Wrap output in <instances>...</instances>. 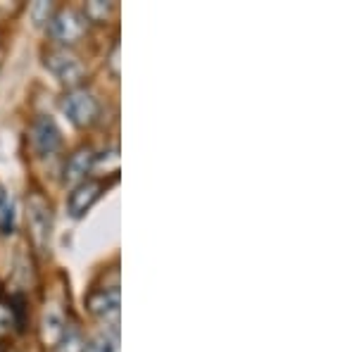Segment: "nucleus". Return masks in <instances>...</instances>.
I'll return each mask as SVG.
<instances>
[{
    "instance_id": "obj_14",
    "label": "nucleus",
    "mask_w": 357,
    "mask_h": 352,
    "mask_svg": "<svg viewBox=\"0 0 357 352\" xmlns=\"http://www.w3.org/2000/svg\"><path fill=\"white\" fill-rule=\"evenodd\" d=\"M86 343L82 340V336H79L77 331H65V336H62V340L57 343V352H84Z\"/></svg>"
},
{
    "instance_id": "obj_5",
    "label": "nucleus",
    "mask_w": 357,
    "mask_h": 352,
    "mask_svg": "<svg viewBox=\"0 0 357 352\" xmlns=\"http://www.w3.org/2000/svg\"><path fill=\"white\" fill-rule=\"evenodd\" d=\"M86 26H89V20L82 13H77V10H60L50 20V36L60 45H72L86 33Z\"/></svg>"
},
{
    "instance_id": "obj_11",
    "label": "nucleus",
    "mask_w": 357,
    "mask_h": 352,
    "mask_svg": "<svg viewBox=\"0 0 357 352\" xmlns=\"http://www.w3.org/2000/svg\"><path fill=\"white\" fill-rule=\"evenodd\" d=\"M84 352H119V336L117 331H100L98 336L91 340L89 345L84 348Z\"/></svg>"
},
{
    "instance_id": "obj_7",
    "label": "nucleus",
    "mask_w": 357,
    "mask_h": 352,
    "mask_svg": "<svg viewBox=\"0 0 357 352\" xmlns=\"http://www.w3.org/2000/svg\"><path fill=\"white\" fill-rule=\"evenodd\" d=\"M86 307H89L91 314H96L98 319L112 321V326H117L119 319V288H96L93 293L86 300Z\"/></svg>"
},
{
    "instance_id": "obj_8",
    "label": "nucleus",
    "mask_w": 357,
    "mask_h": 352,
    "mask_svg": "<svg viewBox=\"0 0 357 352\" xmlns=\"http://www.w3.org/2000/svg\"><path fill=\"white\" fill-rule=\"evenodd\" d=\"M67 331V319L65 312L60 309V305L50 303L43 309V319H41V340L48 348H57V343L62 340Z\"/></svg>"
},
{
    "instance_id": "obj_16",
    "label": "nucleus",
    "mask_w": 357,
    "mask_h": 352,
    "mask_svg": "<svg viewBox=\"0 0 357 352\" xmlns=\"http://www.w3.org/2000/svg\"><path fill=\"white\" fill-rule=\"evenodd\" d=\"M117 55H119V45H114V48H112V57H110V67H112L114 77L119 74V60H117Z\"/></svg>"
},
{
    "instance_id": "obj_1",
    "label": "nucleus",
    "mask_w": 357,
    "mask_h": 352,
    "mask_svg": "<svg viewBox=\"0 0 357 352\" xmlns=\"http://www.w3.org/2000/svg\"><path fill=\"white\" fill-rule=\"evenodd\" d=\"M26 222L31 231V240L38 250H48L53 236V207L41 193H31L26 198Z\"/></svg>"
},
{
    "instance_id": "obj_2",
    "label": "nucleus",
    "mask_w": 357,
    "mask_h": 352,
    "mask_svg": "<svg viewBox=\"0 0 357 352\" xmlns=\"http://www.w3.org/2000/svg\"><path fill=\"white\" fill-rule=\"evenodd\" d=\"M62 109H65L69 122L79 126V129L91 126L98 119V114H100V105H98L96 95L91 91L82 89V86L67 91L65 98H62Z\"/></svg>"
},
{
    "instance_id": "obj_13",
    "label": "nucleus",
    "mask_w": 357,
    "mask_h": 352,
    "mask_svg": "<svg viewBox=\"0 0 357 352\" xmlns=\"http://www.w3.org/2000/svg\"><path fill=\"white\" fill-rule=\"evenodd\" d=\"M114 5L112 3H105V0H91V3H86L84 8V17L91 22H105L107 17L112 15Z\"/></svg>"
},
{
    "instance_id": "obj_10",
    "label": "nucleus",
    "mask_w": 357,
    "mask_h": 352,
    "mask_svg": "<svg viewBox=\"0 0 357 352\" xmlns=\"http://www.w3.org/2000/svg\"><path fill=\"white\" fill-rule=\"evenodd\" d=\"M15 326H22V303H0V338L10 336Z\"/></svg>"
},
{
    "instance_id": "obj_6",
    "label": "nucleus",
    "mask_w": 357,
    "mask_h": 352,
    "mask_svg": "<svg viewBox=\"0 0 357 352\" xmlns=\"http://www.w3.org/2000/svg\"><path fill=\"white\" fill-rule=\"evenodd\" d=\"M31 146L36 150L38 158H48L55 155L62 146V134L57 129L55 119L48 114H41L36 122L31 124Z\"/></svg>"
},
{
    "instance_id": "obj_12",
    "label": "nucleus",
    "mask_w": 357,
    "mask_h": 352,
    "mask_svg": "<svg viewBox=\"0 0 357 352\" xmlns=\"http://www.w3.org/2000/svg\"><path fill=\"white\" fill-rule=\"evenodd\" d=\"M15 229V205L10 200L8 190L0 186V236L13 234Z\"/></svg>"
},
{
    "instance_id": "obj_9",
    "label": "nucleus",
    "mask_w": 357,
    "mask_h": 352,
    "mask_svg": "<svg viewBox=\"0 0 357 352\" xmlns=\"http://www.w3.org/2000/svg\"><path fill=\"white\" fill-rule=\"evenodd\" d=\"M93 160H96L93 150L79 148L65 164V183H74L77 186V183L86 181V174L93 171Z\"/></svg>"
},
{
    "instance_id": "obj_3",
    "label": "nucleus",
    "mask_w": 357,
    "mask_h": 352,
    "mask_svg": "<svg viewBox=\"0 0 357 352\" xmlns=\"http://www.w3.org/2000/svg\"><path fill=\"white\" fill-rule=\"evenodd\" d=\"M45 67L55 74L57 82L69 86V91L79 89L86 77V69L82 62H79V57L74 53H69L67 48H50L48 53H45Z\"/></svg>"
},
{
    "instance_id": "obj_4",
    "label": "nucleus",
    "mask_w": 357,
    "mask_h": 352,
    "mask_svg": "<svg viewBox=\"0 0 357 352\" xmlns=\"http://www.w3.org/2000/svg\"><path fill=\"white\" fill-rule=\"evenodd\" d=\"M114 181H117V178H112V181H102V178H86V181L77 183L67 198V212L74 219L84 217Z\"/></svg>"
},
{
    "instance_id": "obj_15",
    "label": "nucleus",
    "mask_w": 357,
    "mask_h": 352,
    "mask_svg": "<svg viewBox=\"0 0 357 352\" xmlns=\"http://www.w3.org/2000/svg\"><path fill=\"white\" fill-rule=\"evenodd\" d=\"M31 17L36 24H45V22L53 20V3H45V0H38V3L31 5Z\"/></svg>"
}]
</instances>
